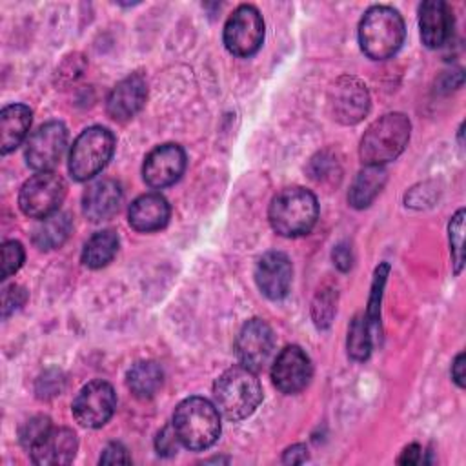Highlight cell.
<instances>
[{"label": "cell", "mask_w": 466, "mask_h": 466, "mask_svg": "<svg viewBox=\"0 0 466 466\" xmlns=\"http://www.w3.org/2000/svg\"><path fill=\"white\" fill-rule=\"evenodd\" d=\"M213 399L218 413L229 420H242L258 408L262 388L255 371L233 366L215 380Z\"/></svg>", "instance_id": "cell-1"}, {"label": "cell", "mask_w": 466, "mask_h": 466, "mask_svg": "<svg viewBox=\"0 0 466 466\" xmlns=\"http://www.w3.org/2000/svg\"><path fill=\"white\" fill-rule=\"evenodd\" d=\"M406 36L400 13L390 5L370 7L359 24V44L366 56L384 60L393 56Z\"/></svg>", "instance_id": "cell-2"}, {"label": "cell", "mask_w": 466, "mask_h": 466, "mask_svg": "<svg viewBox=\"0 0 466 466\" xmlns=\"http://www.w3.org/2000/svg\"><path fill=\"white\" fill-rule=\"evenodd\" d=\"M411 124L402 113H386L368 126L360 138L359 155L364 166H384L395 160L410 140Z\"/></svg>", "instance_id": "cell-3"}, {"label": "cell", "mask_w": 466, "mask_h": 466, "mask_svg": "<svg viewBox=\"0 0 466 466\" xmlns=\"http://www.w3.org/2000/svg\"><path fill=\"white\" fill-rule=\"evenodd\" d=\"M171 426L182 446L195 451L206 450L220 435L218 410L204 397L184 399L175 408Z\"/></svg>", "instance_id": "cell-4"}, {"label": "cell", "mask_w": 466, "mask_h": 466, "mask_svg": "<svg viewBox=\"0 0 466 466\" xmlns=\"http://www.w3.org/2000/svg\"><path fill=\"white\" fill-rule=\"evenodd\" d=\"M269 224L280 237H300L311 231L319 217L315 195L304 187H286L269 204Z\"/></svg>", "instance_id": "cell-5"}, {"label": "cell", "mask_w": 466, "mask_h": 466, "mask_svg": "<svg viewBox=\"0 0 466 466\" xmlns=\"http://www.w3.org/2000/svg\"><path fill=\"white\" fill-rule=\"evenodd\" d=\"M115 151V137L102 126L84 129L73 142L69 151V173L82 182L100 173Z\"/></svg>", "instance_id": "cell-6"}, {"label": "cell", "mask_w": 466, "mask_h": 466, "mask_svg": "<svg viewBox=\"0 0 466 466\" xmlns=\"http://www.w3.org/2000/svg\"><path fill=\"white\" fill-rule=\"evenodd\" d=\"M66 197V182L53 171H38L29 177L18 193V206L31 218H46L58 211Z\"/></svg>", "instance_id": "cell-7"}, {"label": "cell", "mask_w": 466, "mask_h": 466, "mask_svg": "<svg viewBox=\"0 0 466 466\" xmlns=\"http://www.w3.org/2000/svg\"><path fill=\"white\" fill-rule=\"evenodd\" d=\"M264 40V20L257 7L238 5L224 25V46L235 56L255 55Z\"/></svg>", "instance_id": "cell-8"}, {"label": "cell", "mask_w": 466, "mask_h": 466, "mask_svg": "<svg viewBox=\"0 0 466 466\" xmlns=\"http://www.w3.org/2000/svg\"><path fill=\"white\" fill-rule=\"evenodd\" d=\"M116 397L115 390L106 380L87 382L75 397L71 411L75 420L84 428H100L104 426L115 411Z\"/></svg>", "instance_id": "cell-9"}, {"label": "cell", "mask_w": 466, "mask_h": 466, "mask_svg": "<svg viewBox=\"0 0 466 466\" xmlns=\"http://www.w3.org/2000/svg\"><path fill=\"white\" fill-rule=\"evenodd\" d=\"M67 144V129L62 122L42 124L25 144V162L35 171H51Z\"/></svg>", "instance_id": "cell-10"}, {"label": "cell", "mask_w": 466, "mask_h": 466, "mask_svg": "<svg viewBox=\"0 0 466 466\" xmlns=\"http://www.w3.org/2000/svg\"><path fill=\"white\" fill-rule=\"evenodd\" d=\"M273 346L275 337L271 328L262 319H251L244 322L235 339V355L240 366L257 373L268 364Z\"/></svg>", "instance_id": "cell-11"}, {"label": "cell", "mask_w": 466, "mask_h": 466, "mask_svg": "<svg viewBox=\"0 0 466 466\" xmlns=\"http://www.w3.org/2000/svg\"><path fill=\"white\" fill-rule=\"evenodd\" d=\"M331 115L340 124H357L370 109L366 86L355 76H340L329 91Z\"/></svg>", "instance_id": "cell-12"}, {"label": "cell", "mask_w": 466, "mask_h": 466, "mask_svg": "<svg viewBox=\"0 0 466 466\" xmlns=\"http://www.w3.org/2000/svg\"><path fill=\"white\" fill-rule=\"evenodd\" d=\"M186 169V153L178 144H162L151 149L142 166L144 182L162 189L175 184Z\"/></svg>", "instance_id": "cell-13"}, {"label": "cell", "mask_w": 466, "mask_h": 466, "mask_svg": "<svg viewBox=\"0 0 466 466\" xmlns=\"http://www.w3.org/2000/svg\"><path fill=\"white\" fill-rule=\"evenodd\" d=\"M313 375L311 360L299 346H286L275 359L271 380L282 393L293 395L302 391Z\"/></svg>", "instance_id": "cell-14"}, {"label": "cell", "mask_w": 466, "mask_h": 466, "mask_svg": "<svg viewBox=\"0 0 466 466\" xmlns=\"http://www.w3.org/2000/svg\"><path fill=\"white\" fill-rule=\"evenodd\" d=\"M293 268L282 251H268L262 255L255 266V282L264 297L271 300H280L288 295L291 288Z\"/></svg>", "instance_id": "cell-15"}, {"label": "cell", "mask_w": 466, "mask_h": 466, "mask_svg": "<svg viewBox=\"0 0 466 466\" xmlns=\"http://www.w3.org/2000/svg\"><path fill=\"white\" fill-rule=\"evenodd\" d=\"M147 98V82L140 73L122 78L107 95L106 111L113 120L126 122L135 116Z\"/></svg>", "instance_id": "cell-16"}, {"label": "cell", "mask_w": 466, "mask_h": 466, "mask_svg": "<svg viewBox=\"0 0 466 466\" xmlns=\"http://www.w3.org/2000/svg\"><path fill=\"white\" fill-rule=\"evenodd\" d=\"M420 40L426 47L437 49L448 42L453 31V15L446 2L426 0L419 7Z\"/></svg>", "instance_id": "cell-17"}, {"label": "cell", "mask_w": 466, "mask_h": 466, "mask_svg": "<svg viewBox=\"0 0 466 466\" xmlns=\"http://www.w3.org/2000/svg\"><path fill=\"white\" fill-rule=\"evenodd\" d=\"M78 450V441L69 428H51L46 437L29 450L31 461L42 466L69 464Z\"/></svg>", "instance_id": "cell-18"}, {"label": "cell", "mask_w": 466, "mask_h": 466, "mask_svg": "<svg viewBox=\"0 0 466 466\" xmlns=\"http://www.w3.org/2000/svg\"><path fill=\"white\" fill-rule=\"evenodd\" d=\"M122 202V187L113 178L93 182L82 197V211L91 222H100L113 217Z\"/></svg>", "instance_id": "cell-19"}, {"label": "cell", "mask_w": 466, "mask_h": 466, "mask_svg": "<svg viewBox=\"0 0 466 466\" xmlns=\"http://www.w3.org/2000/svg\"><path fill=\"white\" fill-rule=\"evenodd\" d=\"M127 220L133 229L142 233L162 229L169 220V204L160 193L140 195L131 202Z\"/></svg>", "instance_id": "cell-20"}, {"label": "cell", "mask_w": 466, "mask_h": 466, "mask_svg": "<svg viewBox=\"0 0 466 466\" xmlns=\"http://www.w3.org/2000/svg\"><path fill=\"white\" fill-rule=\"evenodd\" d=\"M31 126V109L24 104L5 106L0 113V151L7 155L22 144Z\"/></svg>", "instance_id": "cell-21"}, {"label": "cell", "mask_w": 466, "mask_h": 466, "mask_svg": "<svg viewBox=\"0 0 466 466\" xmlns=\"http://www.w3.org/2000/svg\"><path fill=\"white\" fill-rule=\"evenodd\" d=\"M386 180H388V173L382 166H364V169L359 171V175L355 177L350 187L348 202L355 209L368 208L382 191Z\"/></svg>", "instance_id": "cell-22"}, {"label": "cell", "mask_w": 466, "mask_h": 466, "mask_svg": "<svg viewBox=\"0 0 466 466\" xmlns=\"http://www.w3.org/2000/svg\"><path fill=\"white\" fill-rule=\"evenodd\" d=\"M162 382H164V371L153 360L137 362L126 375V384L129 391L140 400L155 397L157 391L162 388Z\"/></svg>", "instance_id": "cell-23"}, {"label": "cell", "mask_w": 466, "mask_h": 466, "mask_svg": "<svg viewBox=\"0 0 466 466\" xmlns=\"http://www.w3.org/2000/svg\"><path fill=\"white\" fill-rule=\"evenodd\" d=\"M73 229L71 217L67 213L56 211L46 218H40L33 229V244L38 249H55L60 248Z\"/></svg>", "instance_id": "cell-24"}, {"label": "cell", "mask_w": 466, "mask_h": 466, "mask_svg": "<svg viewBox=\"0 0 466 466\" xmlns=\"http://www.w3.org/2000/svg\"><path fill=\"white\" fill-rule=\"evenodd\" d=\"M116 249H118L116 233L111 229L98 231L86 242L82 249V264L91 269L104 268L113 260V257L116 255Z\"/></svg>", "instance_id": "cell-25"}, {"label": "cell", "mask_w": 466, "mask_h": 466, "mask_svg": "<svg viewBox=\"0 0 466 466\" xmlns=\"http://www.w3.org/2000/svg\"><path fill=\"white\" fill-rule=\"evenodd\" d=\"M371 339L373 335L364 315H357L348 329V355L357 362L366 360L371 353Z\"/></svg>", "instance_id": "cell-26"}, {"label": "cell", "mask_w": 466, "mask_h": 466, "mask_svg": "<svg viewBox=\"0 0 466 466\" xmlns=\"http://www.w3.org/2000/svg\"><path fill=\"white\" fill-rule=\"evenodd\" d=\"M388 271H390V266L386 262L380 264L375 269L370 300H368V308H366V313H364V319H366L368 328H370L371 333L380 328V299H382V289H384V282H386Z\"/></svg>", "instance_id": "cell-27"}, {"label": "cell", "mask_w": 466, "mask_h": 466, "mask_svg": "<svg viewBox=\"0 0 466 466\" xmlns=\"http://www.w3.org/2000/svg\"><path fill=\"white\" fill-rule=\"evenodd\" d=\"M53 428L51 424V419L46 417V415H36V417H31L29 420H25L18 431V439H20V444L25 448V450H31L33 446H36L44 437L46 433Z\"/></svg>", "instance_id": "cell-28"}, {"label": "cell", "mask_w": 466, "mask_h": 466, "mask_svg": "<svg viewBox=\"0 0 466 466\" xmlns=\"http://www.w3.org/2000/svg\"><path fill=\"white\" fill-rule=\"evenodd\" d=\"M448 237H450V251L455 273L462 269V237H464V209H459L450 224H448Z\"/></svg>", "instance_id": "cell-29"}, {"label": "cell", "mask_w": 466, "mask_h": 466, "mask_svg": "<svg viewBox=\"0 0 466 466\" xmlns=\"http://www.w3.org/2000/svg\"><path fill=\"white\" fill-rule=\"evenodd\" d=\"M24 262V248L18 240H5L2 244V280L15 275Z\"/></svg>", "instance_id": "cell-30"}, {"label": "cell", "mask_w": 466, "mask_h": 466, "mask_svg": "<svg viewBox=\"0 0 466 466\" xmlns=\"http://www.w3.org/2000/svg\"><path fill=\"white\" fill-rule=\"evenodd\" d=\"M335 313V300L331 291H322L317 295L313 302V320L317 328H328L331 324V317Z\"/></svg>", "instance_id": "cell-31"}, {"label": "cell", "mask_w": 466, "mask_h": 466, "mask_svg": "<svg viewBox=\"0 0 466 466\" xmlns=\"http://www.w3.org/2000/svg\"><path fill=\"white\" fill-rule=\"evenodd\" d=\"M27 299V293L24 288L16 286V284H11V286H5L4 288V293H2V317H9L15 309H18Z\"/></svg>", "instance_id": "cell-32"}, {"label": "cell", "mask_w": 466, "mask_h": 466, "mask_svg": "<svg viewBox=\"0 0 466 466\" xmlns=\"http://www.w3.org/2000/svg\"><path fill=\"white\" fill-rule=\"evenodd\" d=\"M178 437L173 430L171 424L164 426L158 433H157V439H155V448H157V453L162 455V457H171L177 453V448H178Z\"/></svg>", "instance_id": "cell-33"}, {"label": "cell", "mask_w": 466, "mask_h": 466, "mask_svg": "<svg viewBox=\"0 0 466 466\" xmlns=\"http://www.w3.org/2000/svg\"><path fill=\"white\" fill-rule=\"evenodd\" d=\"M62 384H64V379L60 377L58 371H46L36 382V393L40 399H49L60 393Z\"/></svg>", "instance_id": "cell-34"}, {"label": "cell", "mask_w": 466, "mask_h": 466, "mask_svg": "<svg viewBox=\"0 0 466 466\" xmlns=\"http://www.w3.org/2000/svg\"><path fill=\"white\" fill-rule=\"evenodd\" d=\"M131 459L127 455V450L120 442H109L102 455H100V464H129Z\"/></svg>", "instance_id": "cell-35"}, {"label": "cell", "mask_w": 466, "mask_h": 466, "mask_svg": "<svg viewBox=\"0 0 466 466\" xmlns=\"http://www.w3.org/2000/svg\"><path fill=\"white\" fill-rule=\"evenodd\" d=\"M331 257H333L335 266H337L340 271H348V269L351 268V264H353L351 248H350L348 244H344V242H340V244H337V246L333 248Z\"/></svg>", "instance_id": "cell-36"}, {"label": "cell", "mask_w": 466, "mask_h": 466, "mask_svg": "<svg viewBox=\"0 0 466 466\" xmlns=\"http://www.w3.org/2000/svg\"><path fill=\"white\" fill-rule=\"evenodd\" d=\"M422 448L419 446V444H410V446H406L404 450H402V453H400V457L397 459V462L399 464H420V462H424V459H422Z\"/></svg>", "instance_id": "cell-37"}, {"label": "cell", "mask_w": 466, "mask_h": 466, "mask_svg": "<svg viewBox=\"0 0 466 466\" xmlns=\"http://www.w3.org/2000/svg\"><path fill=\"white\" fill-rule=\"evenodd\" d=\"M308 459V450H306V446H302V444H295V446H291V448H288L286 451H284V457H282V462H286V464H300V462H304Z\"/></svg>", "instance_id": "cell-38"}, {"label": "cell", "mask_w": 466, "mask_h": 466, "mask_svg": "<svg viewBox=\"0 0 466 466\" xmlns=\"http://www.w3.org/2000/svg\"><path fill=\"white\" fill-rule=\"evenodd\" d=\"M451 379L459 388H464V353H459L451 364Z\"/></svg>", "instance_id": "cell-39"}]
</instances>
